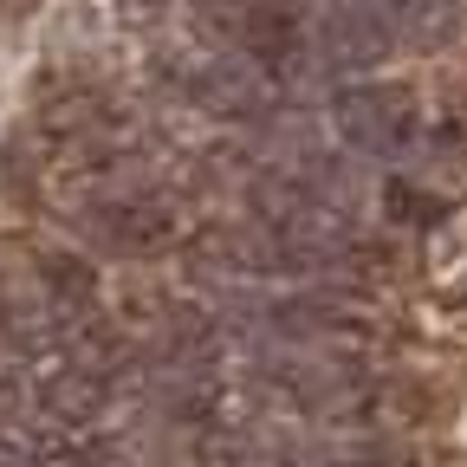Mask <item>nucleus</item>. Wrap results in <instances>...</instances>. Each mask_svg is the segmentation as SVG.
<instances>
[{"label":"nucleus","mask_w":467,"mask_h":467,"mask_svg":"<svg viewBox=\"0 0 467 467\" xmlns=\"http://www.w3.org/2000/svg\"><path fill=\"white\" fill-rule=\"evenodd\" d=\"M254 214H260L266 241H279L285 254H299L312 266H331V254L358 247V221H350V208L331 202L325 189H312L306 175H292V169L254 182Z\"/></svg>","instance_id":"obj_1"},{"label":"nucleus","mask_w":467,"mask_h":467,"mask_svg":"<svg viewBox=\"0 0 467 467\" xmlns=\"http://www.w3.org/2000/svg\"><path fill=\"white\" fill-rule=\"evenodd\" d=\"M331 124L358 156L377 162H409L429 150V117L409 85H344L331 98Z\"/></svg>","instance_id":"obj_2"},{"label":"nucleus","mask_w":467,"mask_h":467,"mask_svg":"<svg viewBox=\"0 0 467 467\" xmlns=\"http://www.w3.org/2000/svg\"><path fill=\"white\" fill-rule=\"evenodd\" d=\"M312 46H318V58L331 72H377L389 58V46H396V33H389L377 0H337V7L318 14Z\"/></svg>","instance_id":"obj_3"},{"label":"nucleus","mask_w":467,"mask_h":467,"mask_svg":"<svg viewBox=\"0 0 467 467\" xmlns=\"http://www.w3.org/2000/svg\"><path fill=\"white\" fill-rule=\"evenodd\" d=\"M85 234L104 247V254H124V260H150L175 241V214L150 195H117V202H98L85 214Z\"/></svg>","instance_id":"obj_4"},{"label":"nucleus","mask_w":467,"mask_h":467,"mask_svg":"<svg viewBox=\"0 0 467 467\" xmlns=\"http://www.w3.org/2000/svg\"><path fill=\"white\" fill-rule=\"evenodd\" d=\"M189 91H195V104H202V110L234 117V124H247V117H260V110L273 104L266 72L254 66V58H241V52H214V58H202Z\"/></svg>","instance_id":"obj_5"},{"label":"nucleus","mask_w":467,"mask_h":467,"mask_svg":"<svg viewBox=\"0 0 467 467\" xmlns=\"http://www.w3.org/2000/svg\"><path fill=\"white\" fill-rule=\"evenodd\" d=\"M383 20L402 46L416 52H441L461 33V0H383Z\"/></svg>","instance_id":"obj_6"},{"label":"nucleus","mask_w":467,"mask_h":467,"mask_svg":"<svg viewBox=\"0 0 467 467\" xmlns=\"http://www.w3.org/2000/svg\"><path fill=\"white\" fill-rule=\"evenodd\" d=\"M273 331L299 337V344H358L377 325L364 312H350V306H285V312H273Z\"/></svg>","instance_id":"obj_7"},{"label":"nucleus","mask_w":467,"mask_h":467,"mask_svg":"<svg viewBox=\"0 0 467 467\" xmlns=\"http://www.w3.org/2000/svg\"><path fill=\"white\" fill-rule=\"evenodd\" d=\"M26 467H137L130 441H110V435H66V441H46L33 454H20Z\"/></svg>","instance_id":"obj_8"},{"label":"nucleus","mask_w":467,"mask_h":467,"mask_svg":"<svg viewBox=\"0 0 467 467\" xmlns=\"http://www.w3.org/2000/svg\"><path fill=\"white\" fill-rule=\"evenodd\" d=\"M389 214H409V221H441V202H416L409 195V182L389 189Z\"/></svg>","instance_id":"obj_9"},{"label":"nucleus","mask_w":467,"mask_h":467,"mask_svg":"<svg viewBox=\"0 0 467 467\" xmlns=\"http://www.w3.org/2000/svg\"><path fill=\"white\" fill-rule=\"evenodd\" d=\"M325 467H396V461H370L364 454V461H325Z\"/></svg>","instance_id":"obj_10"}]
</instances>
